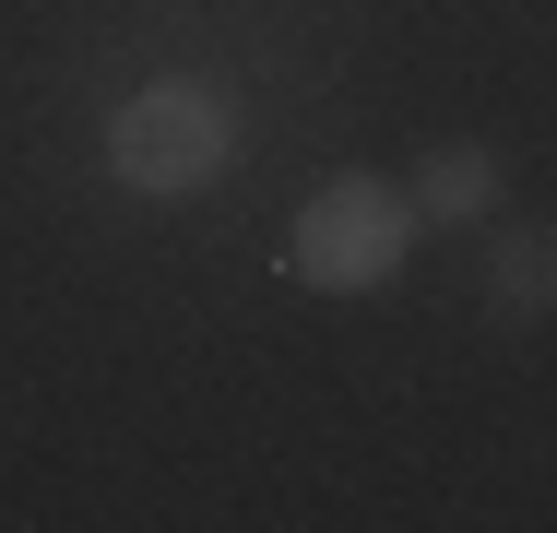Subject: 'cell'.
<instances>
[{"instance_id":"obj_1","label":"cell","mask_w":557,"mask_h":533,"mask_svg":"<svg viewBox=\"0 0 557 533\" xmlns=\"http://www.w3.org/2000/svg\"><path fill=\"white\" fill-rule=\"evenodd\" d=\"M416 190L404 178H333L321 202L285 225V273L309 285V297H380L392 273H404V249H416Z\"/></svg>"},{"instance_id":"obj_2","label":"cell","mask_w":557,"mask_h":533,"mask_svg":"<svg viewBox=\"0 0 557 533\" xmlns=\"http://www.w3.org/2000/svg\"><path fill=\"white\" fill-rule=\"evenodd\" d=\"M108 166L143 190V202H190L237 166V107L214 84H143V96L108 119Z\"/></svg>"},{"instance_id":"obj_3","label":"cell","mask_w":557,"mask_h":533,"mask_svg":"<svg viewBox=\"0 0 557 533\" xmlns=\"http://www.w3.org/2000/svg\"><path fill=\"white\" fill-rule=\"evenodd\" d=\"M404 190H416V213H428V225H498V202H510V166H498L486 142H440V154H428Z\"/></svg>"},{"instance_id":"obj_4","label":"cell","mask_w":557,"mask_h":533,"mask_svg":"<svg viewBox=\"0 0 557 533\" xmlns=\"http://www.w3.org/2000/svg\"><path fill=\"white\" fill-rule=\"evenodd\" d=\"M486 309L498 320H557V225H498L486 237Z\"/></svg>"}]
</instances>
